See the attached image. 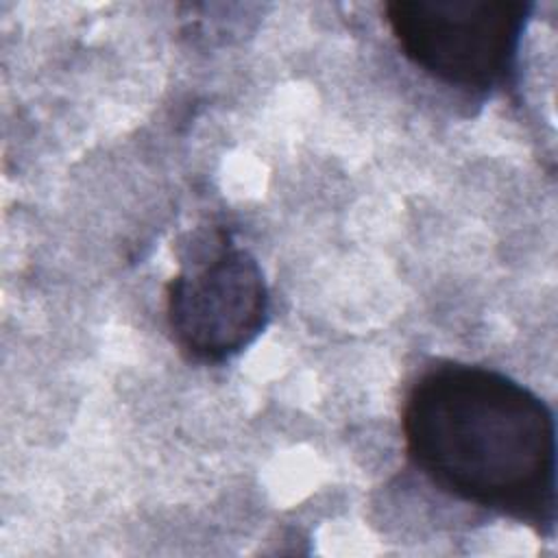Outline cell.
<instances>
[{
    "instance_id": "obj_1",
    "label": "cell",
    "mask_w": 558,
    "mask_h": 558,
    "mask_svg": "<svg viewBox=\"0 0 558 558\" xmlns=\"http://www.w3.org/2000/svg\"><path fill=\"white\" fill-rule=\"evenodd\" d=\"M401 434L410 464L440 493L556 532V421L527 386L486 366L438 362L408 386Z\"/></svg>"
},
{
    "instance_id": "obj_3",
    "label": "cell",
    "mask_w": 558,
    "mask_h": 558,
    "mask_svg": "<svg viewBox=\"0 0 558 558\" xmlns=\"http://www.w3.org/2000/svg\"><path fill=\"white\" fill-rule=\"evenodd\" d=\"M270 294L259 262L227 233L166 286V323L194 362L222 364L266 329Z\"/></svg>"
},
{
    "instance_id": "obj_2",
    "label": "cell",
    "mask_w": 558,
    "mask_h": 558,
    "mask_svg": "<svg viewBox=\"0 0 558 558\" xmlns=\"http://www.w3.org/2000/svg\"><path fill=\"white\" fill-rule=\"evenodd\" d=\"M532 9L521 0H395L384 4V20L421 72L486 96L512 81Z\"/></svg>"
}]
</instances>
